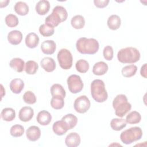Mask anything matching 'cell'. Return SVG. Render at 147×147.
<instances>
[{"label":"cell","mask_w":147,"mask_h":147,"mask_svg":"<svg viewBox=\"0 0 147 147\" xmlns=\"http://www.w3.org/2000/svg\"><path fill=\"white\" fill-rule=\"evenodd\" d=\"M24 127L21 125H14L10 130V135L14 137H19L23 135L24 133Z\"/></svg>","instance_id":"d590c367"},{"label":"cell","mask_w":147,"mask_h":147,"mask_svg":"<svg viewBox=\"0 0 147 147\" xmlns=\"http://www.w3.org/2000/svg\"><path fill=\"white\" fill-rule=\"evenodd\" d=\"M14 11L20 16H26L29 12V6L24 2L18 1L14 6Z\"/></svg>","instance_id":"d4e9b609"},{"label":"cell","mask_w":147,"mask_h":147,"mask_svg":"<svg viewBox=\"0 0 147 147\" xmlns=\"http://www.w3.org/2000/svg\"><path fill=\"white\" fill-rule=\"evenodd\" d=\"M1 117L3 121L7 122L12 121L16 117L15 110L10 107L5 108L1 113Z\"/></svg>","instance_id":"cb8c5ba5"},{"label":"cell","mask_w":147,"mask_h":147,"mask_svg":"<svg viewBox=\"0 0 147 147\" xmlns=\"http://www.w3.org/2000/svg\"><path fill=\"white\" fill-rule=\"evenodd\" d=\"M23 100L27 104L33 105L36 102L37 99L35 94L32 91H27L23 95Z\"/></svg>","instance_id":"74e56055"},{"label":"cell","mask_w":147,"mask_h":147,"mask_svg":"<svg viewBox=\"0 0 147 147\" xmlns=\"http://www.w3.org/2000/svg\"><path fill=\"white\" fill-rule=\"evenodd\" d=\"M25 65L24 61L18 57L13 58L9 63L10 67L17 72H21L25 70Z\"/></svg>","instance_id":"7402d4cb"},{"label":"cell","mask_w":147,"mask_h":147,"mask_svg":"<svg viewBox=\"0 0 147 147\" xmlns=\"http://www.w3.org/2000/svg\"><path fill=\"white\" fill-rule=\"evenodd\" d=\"M36 120L37 122L42 126H46L50 123L52 121V115L49 112L46 110H42L37 114Z\"/></svg>","instance_id":"5bb4252c"},{"label":"cell","mask_w":147,"mask_h":147,"mask_svg":"<svg viewBox=\"0 0 147 147\" xmlns=\"http://www.w3.org/2000/svg\"><path fill=\"white\" fill-rule=\"evenodd\" d=\"M126 122L123 118H113L110 122L111 129L115 131H119L126 126Z\"/></svg>","instance_id":"4316f807"},{"label":"cell","mask_w":147,"mask_h":147,"mask_svg":"<svg viewBox=\"0 0 147 147\" xmlns=\"http://www.w3.org/2000/svg\"><path fill=\"white\" fill-rule=\"evenodd\" d=\"M91 95L94 100L99 103L104 102L107 99L108 94L103 80L95 79L91 82Z\"/></svg>","instance_id":"277c9868"},{"label":"cell","mask_w":147,"mask_h":147,"mask_svg":"<svg viewBox=\"0 0 147 147\" xmlns=\"http://www.w3.org/2000/svg\"><path fill=\"white\" fill-rule=\"evenodd\" d=\"M103 55L104 58L107 60L110 61L113 58L114 55V51L113 49L111 46L110 45H107L106 46L103 51Z\"/></svg>","instance_id":"f35d334b"},{"label":"cell","mask_w":147,"mask_h":147,"mask_svg":"<svg viewBox=\"0 0 147 147\" xmlns=\"http://www.w3.org/2000/svg\"><path fill=\"white\" fill-rule=\"evenodd\" d=\"M142 130L141 127L134 126L123 131L120 135L121 141L126 144H131L133 142L140 140L142 137Z\"/></svg>","instance_id":"8992f818"},{"label":"cell","mask_w":147,"mask_h":147,"mask_svg":"<svg viewBox=\"0 0 147 147\" xmlns=\"http://www.w3.org/2000/svg\"><path fill=\"white\" fill-rule=\"evenodd\" d=\"M76 48L81 54L94 55L98 51L99 44L95 38L81 37L77 40Z\"/></svg>","instance_id":"6da1fadb"},{"label":"cell","mask_w":147,"mask_h":147,"mask_svg":"<svg viewBox=\"0 0 147 147\" xmlns=\"http://www.w3.org/2000/svg\"><path fill=\"white\" fill-rule=\"evenodd\" d=\"M50 91L52 96H61L63 98L65 97V91L63 87L60 84L56 83L53 84L51 87Z\"/></svg>","instance_id":"484cf974"},{"label":"cell","mask_w":147,"mask_h":147,"mask_svg":"<svg viewBox=\"0 0 147 147\" xmlns=\"http://www.w3.org/2000/svg\"><path fill=\"white\" fill-rule=\"evenodd\" d=\"M69 91L72 94L80 92L83 88V83L80 76L77 75H70L67 80Z\"/></svg>","instance_id":"ba28073f"},{"label":"cell","mask_w":147,"mask_h":147,"mask_svg":"<svg viewBox=\"0 0 147 147\" xmlns=\"http://www.w3.org/2000/svg\"><path fill=\"white\" fill-rule=\"evenodd\" d=\"M67 17L68 13L66 9L61 6H56L53 9L52 13L46 17L45 24L54 28L65 21Z\"/></svg>","instance_id":"3957f363"},{"label":"cell","mask_w":147,"mask_h":147,"mask_svg":"<svg viewBox=\"0 0 147 147\" xmlns=\"http://www.w3.org/2000/svg\"><path fill=\"white\" fill-rule=\"evenodd\" d=\"M108 65L104 61H98L96 63L92 68V72L94 75L101 76L105 75L108 71Z\"/></svg>","instance_id":"44dd1931"},{"label":"cell","mask_w":147,"mask_h":147,"mask_svg":"<svg viewBox=\"0 0 147 147\" xmlns=\"http://www.w3.org/2000/svg\"><path fill=\"white\" fill-rule=\"evenodd\" d=\"M9 87L13 93L18 94L21 93L22 90L24 89V82L20 78H16L11 80L10 83Z\"/></svg>","instance_id":"ac0fdd59"},{"label":"cell","mask_w":147,"mask_h":147,"mask_svg":"<svg viewBox=\"0 0 147 147\" xmlns=\"http://www.w3.org/2000/svg\"><path fill=\"white\" fill-rule=\"evenodd\" d=\"M81 142L79 134L76 132H72L68 134L65 139V144L68 147H76Z\"/></svg>","instance_id":"8fae6325"},{"label":"cell","mask_w":147,"mask_h":147,"mask_svg":"<svg viewBox=\"0 0 147 147\" xmlns=\"http://www.w3.org/2000/svg\"><path fill=\"white\" fill-rule=\"evenodd\" d=\"M61 119L65 123L68 129H72L78 123V118L72 114H67L63 117Z\"/></svg>","instance_id":"83f0119b"},{"label":"cell","mask_w":147,"mask_h":147,"mask_svg":"<svg viewBox=\"0 0 147 147\" xmlns=\"http://www.w3.org/2000/svg\"><path fill=\"white\" fill-rule=\"evenodd\" d=\"M35 9L38 15L44 16L46 14L50 9L49 2L47 0H41L38 1L36 5Z\"/></svg>","instance_id":"d6986e66"},{"label":"cell","mask_w":147,"mask_h":147,"mask_svg":"<svg viewBox=\"0 0 147 147\" xmlns=\"http://www.w3.org/2000/svg\"><path fill=\"white\" fill-rule=\"evenodd\" d=\"M107 26L111 30H115L119 29L121 24V21L120 17L116 14L110 16L107 21Z\"/></svg>","instance_id":"603a6c76"},{"label":"cell","mask_w":147,"mask_h":147,"mask_svg":"<svg viewBox=\"0 0 147 147\" xmlns=\"http://www.w3.org/2000/svg\"><path fill=\"white\" fill-rule=\"evenodd\" d=\"M109 3V0H94V3L96 7L104 8Z\"/></svg>","instance_id":"ab89813d"},{"label":"cell","mask_w":147,"mask_h":147,"mask_svg":"<svg viewBox=\"0 0 147 147\" xmlns=\"http://www.w3.org/2000/svg\"><path fill=\"white\" fill-rule=\"evenodd\" d=\"M26 136L30 141L34 142L38 140L41 136V130L38 126H31L26 131Z\"/></svg>","instance_id":"7c38bea8"},{"label":"cell","mask_w":147,"mask_h":147,"mask_svg":"<svg viewBox=\"0 0 147 147\" xmlns=\"http://www.w3.org/2000/svg\"><path fill=\"white\" fill-rule=\"evenodd\" d=\"M52 130L55 134L57 136H63L69 130L65 123L61 119L53 123Z\"/></svg>","instance_id":"e0dca14e"},{"label":"cell","mask_w":147,"mask_h":147,"mask_svg":"<svg viewBox=\"0 0 147 147\" xmlns=\"http://www.w3.org/2000/svg\"><path fill=\"white\" fill-rule=\"evenodd\" d=\"M7 38L10 44L13 45H17L20 44L22 41V34L20 30H11L8 33Z\"/></svg>","instance_id":"9a60e30c"},{"label":"cell","mask_w":147,"mask_h":147,"mask_svg":"<svg viewBox=\"0 0 147 147\" xmlns=\"http://www.w3.org/2000/svg\"><path fill=\"white\" fill-rule=\"evenodd\" d=\"M126 122L129 124L138 123L141 120V115L137 111H133L129 113L126 117Z\"/></svg>","instance_id":"f1b7e54d"},{"label":"cell","mask_w":147,"mask_h":147,"mask_svg":"<svg viewBox=\"0 0 147 147\" xmlns=\"http://www.w3.org/2000/svg\"><path fill=\"white\" fill-rule=\"evenodd\" d=\"M139 51L134 47H126L121 49L117 53L118 61L123 64H133L140 59Z\"/></svg>","instance_id":"7a4b0ae2"},{"label":"cell","mask_w":147,"mask_h":147,"mask_svg":"<svg viewBox=\"0 0 147 147\" xmlns=\"http://www.w3.org/2000/svg\"><path fill=\"white\" fill-rule=\"evenodd\" d=\"M10 2V1L9 0H6V1H0V7L1 8H2V7H6L8 5V3Z\"/></svg>","instance_id":"b9f144b4"},{"label":"cell","mask_w":147,"mask_h":147,"mask_svg":"<svg viewBox=\"0 0 147 147\" xmlns=\"http://www.w3.org/2000/svg\"><path fill=\"white\" fill-rule=\"evenodd\" d=\"M57 58L59 65L62 69L67 70L72 67L73 57L68 49L65 48L60 49L57 53Z\"/></svg>","instance_id":"52a82bcc"},{"label":"cell","mask_w":147,"mask_h":147,"mask_svg":"<svg viewBox=\"0 0 147 147\" xmlns=\"http://www.w3.org/2000/svg\"><path fill=\"white\" fill-rule=\"evenodd\" d=\"M38 69V64L33 60H29L25 63V71L27 74L34 75Z\"/></svg>","instance_id":"1f68e13d"},{"label":"cell","mask_w":147,"mask_h":147,"mask_svg":"<svg viewBox=\"0 0 147 147\" xmlns=\"http://www.w3.org/2000/svg\"><path fill=\"white\" fill-rule=\"evenodd\" d=\"M40 65L44 70L47 72H53L56 67L54 59L50 57H45L40 61Z\"/></svg>","instance_id":"4fadbf2b"},{"label":"cell","mask_w":147,"mask_h":147,"mask_svg":"<svg viewBox=\"0 0 147 147\" xmlns=\"http://www.w3.org/2000/svg\"><path fill=\"white\" fill-rule=\"evenodd\" d=\"M40 33L44 37H50L54 34V28L46 24H42L38 29Z\"/></svg>","instance_id":"d6a6232c"},{"label":"cell","mask_w":147,"mask_h":147,"mask_svg":"<svg viewBox=\"0 0 147 147\" xmlns=\"http://www.w3.org/2000/svg\"><path fill=\"white\" fill-rule=\"evenodd\" d=\"M140 74L141 76L144 78H146V63H145L141 68Z\"/></svg>","instance_id":"60d3db41"},{"label":"cell","mask_w":147,"mask_h":147,"mask_svg":"<svg viewBox=\"0 0 147 147\" xmlns=\"http://www.w3.org/2000/svg\"><path fill=\"white\" fill-rule=\"evenodd\" d=\"M39 37L35 33H30L25 37V42L27 47L33 49L37 47L39 43Z\"/></svg>","instance_id":"ffe728a7"},{"label":"cell","mask_w":147,"mask_h":147,"mask_svg":"<svg viewBox=\"0 0 147 147\" xmlns=\"http://www.w3.org/2000/svg\"><path fill=\"white\" fill-rule=\"evenodd\" d=\"M90 65L87 61L84 59H80L76 63L75 68L76 71L80 73H86L88 71Z\"/></svg>","instance_id":"e575fe53"},{"label":"cell","mask_w":147,"mask_h":147,"mask_svg":"<svg viewBox=\"0 0 147 147\" xmlns=\"http://www.w3.org/2000/svg\"><path fill=\"white\" fill-rule=\"evenodd\" d=\"M34 115L33 109L29 106L22 107L18 113V117L20 121L22 122H28L30 121Z\"/></svg>","instance_id":"30bf717a"},{"label":"cell","mask_w":147,"mask_h":147,"mask_svg":"<svg viewBox=\"0 0 147 147\" xmlns=\"http://www.w3.org/2000/svg\"><path fill=\"white\" fill-rule=\"evenodd\" d=\"M56 49V45L53 40H45L41 43V49L45 55H52Z\"/></svg>","instance_id":"2e32d148"},{"label":"cell","mask_w":147,"mask_h":147,"mask_svg":"<svg viewBox=\"0 0 147 147\" xmlns=\"http://www.w3.org/2000/svg\"><path fill=\"white\" fill-rule=\"evenodd\" d=\"M5 23L10 28L16 27L19 23L18 18L16 15L9 14L5 17Z\"/></svg>","instance_id":"8d00e7d4"},{"label":"cell","mask_w":147,"mask_h":147,"mask_svg":"<svg viewBox=\"0 0 147 147\" xmlns=\"http://www.w3.org/2000/svg\"><path fill=\"white\" fill-rule=\"evenodd\" d=\"M137 71V67L134 64L128 65L123 67L121 70L123 76L125 78H130L135 75Z\"/></svg>","instance_id":"4dcf8cb0"},{"label":"cell","mask_w":147,"mask_h":147,"mask_svg":"<svg viewBox=\"0 0 147 147\" xmlns=\"http://www.w3.org/2000/svg\"><path fill=\"white\" fill-rule=\"evenodd\" d=\"M72 26L76 29H81L85 25L84 18L81 15H76L73 17L71 20Z\"/></svg>","instance_id":"f546056e"},{"label":"cell","mask_w":147,"mask_h":147,"mask_svg":"<svg viewBox=\"0 0 147 147\" xmlns=\"http://www.w3.org/2000/svg\"><path fill=\"white\" fill-rule=\"evenodd\" d=\"M113 107L115 114L119 117H123L131 109V104L128 102L127 96L124 94L117 95L113 101Z\"/></svg>","instance_id":"5b68a950"},{"label":"cell","mask_w":147,"mask_h":147,"mask_svg":"<svg viewBox=\"0 0 147 147\" xmlns=\"http://www.w3.org/2000/svg\"><path fill=\"white\" fill-rule=\"evenodd\" d=\"M61 96H52L51 100V106L55 110L61 109L64 106V100Z\"/></svg>","instance_id":"836d02e7"},{"label":"cell","mask_w":147,"mask_h":147,"mask_svg":"<svg viewBox=\"0 0 147 147\" xmlns=\"http://www.w3.org/2000/svg\"><path fill=\"white\" fill-rule=\"evenodd\" d=\"M91 106L90 101L86 95H81L78 97L74 102V107L75 110L80 114L86 113Z\"/></svg>","instance_id":"9c48e42d"}]
</instances>
